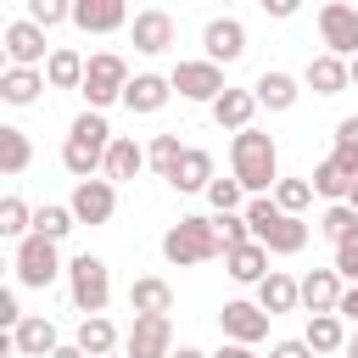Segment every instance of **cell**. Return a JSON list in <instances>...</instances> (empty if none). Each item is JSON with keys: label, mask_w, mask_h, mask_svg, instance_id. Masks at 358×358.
Wrapping results in <instances>:
<instances>
[{"label": "cell", "mask_w": 358, "mask_h": 358, "mask_svg": "<svg viewBox=\"0 0 358 358\" xmlns=\"http://www.w3.org/2000/svg\"><path fill=\"white\" fill-rule=\"evenodd\" d=\"M229 179L246 196H274V185H280V145H274V134L241 129L229 140Z\"/></svg>", "instance_id": "1"}, {"label": "cell", "mask_w": 358, "mask_h": 358, "mask_svg": "<svg viewBox=\"0 0 358 358\" xmlns=\"http://www.w3.org/2000/svg\"><path fill=\"white\" fill-rule=\"evenodd\" d=\"M246 224H252V241L268 252V257H296L302 246H308V218H291V213H280L274 207V196H246Z\"/></svg>", "instance_id": "2"}, {"label": "cell", "mask_w": 358, "mask_h": 358, "mask_svg": "<svg viewBox=\"0 0 358 358\" xmlns=\"http://www.w3.org/2000/svg\"><path fill=\"white\" fill-rule=\"evenodd\" d=\"M106 145H112V123L106 112H78L67 140H62V168L73 179H101V162H106Z\"/></svg>", "instance_id": "3"}, {"label": "cell", "mask_w": 358, "mask_h": 358, "mask_svg": "<svg viewBox=\"0 0 358 358\" xmlns=\"http://www.w3.org/2000/svg\"><path fill=\"white\" fill-rule=\"evenodd\" d=\"M162 257H168L173 268H196V263H213V257H224L213 218H196V213H190V218L168 224V229H162Z\"/></svg>", "instance_id": "4"}, {"label": "cell", "mask_w": 358, "mask_h": 358, "mask_svg": "<svg viewBox=\"0 0 358 358\" xmlns=\"http://www.w3.org/2000/svg\"><path fill=\"white\" fill-rule=\"evenodd\" d=\"M67 296H73L78 319H95V313H106V302H112V268H106V257H95V252H78V257L67 263Z\"/></svg>", "instance_id": "5"}, {"label": "cell", "mask_w": 358, "mask_h": 358, "mask_svg": "<svg viewBox=\"0 0 358 358\" xmlns=\"http://www.w3.org/2000/svg\"><path fill=\"white\" fill-rule=\"evenodd\" d=\"M129 62L117 56V50H95L90 62H84V84H78V95H84V112H106L112 101H123V90H129Z\"/></svg>", "instance_id": "6"}, {"label": "cell", "mask_w": 358, "mask_h": 358, "mask_svg": "<svg viewBox=\"0 0 358 358\" xmlns=\"http://www.w3.org/2000/svg\"><path fill=\"white\" fill-rule=\"evenodd\" d=\"M11 268H17V285H28V291H50V285L67 274V263H62L56 241H45V235H28V241H17V252H11Z\"/></svg>", "instance_id": "7"}, {"label": "cell", "mask_w": 358, "mask_h": 358, "mask_svg": "<svg viewBox=\"0 0 358 358\" xmlns=\"http://www.w3.org/2000/svg\"><path fill=\"white\" fill-rule=\"evenodd\" d=\"M168 84H173V95L179 101H201V106H213L229 84H224V67H213L207 56L201 62H179L173 73H168Z\"/></svg>", "instance_id": "8"}, {"label": "cell", "mask_w": 358, "mask_h": 358, "mask_svg": "<svg viewBox=\"0 0 358 358\" xmlns=\"http://www.w3.org/2000/svg\"><path fill=\"white\" fill-rule=\"evenodd\" d=\"M67 213H73V224H112V213H117V185L112 179H78L73 185V196H67Z\"/></svg>", "instance_id": "9"}, {"label": "cell", "mask_w": 358, "mask_h": 358, "mask_svg": "<svg viewBox=\"0 0 358 358\" xmlns=\"http://www.w3.org/2000/svg\"><path fill=\"white\" fill-rule=\"evenodd\" d=\"M319 39H324L330 56L352 62V56H358V6H347V0L319 6Z\"/></svg>", "instance_id": "10"}, {"label": "cell", "mask_w": 358, "mask_h": 358, "mask_svg": "<svg viewBox=\"0 0 358 358\" xmlns=\"http://www.w3.org/2000/svg\"><path fill=\"white\" fill-rule=\"evenodd\" d=\"M168 352H173L168 313H134V324L123 336V358H168Z\"/></svg>", "instance_id": "11"}, {"label": "cell", "mask_w": 358, "mask_h": 358, "mask_svg": "<svg viewBox=\"0 0 358 358\" xmlns=\"http://www.w3.org/2000/svg\"><path fill=\"white\" fill-rule=\"evenodd\" d=\"M218 330H224V341H241V347H257V341L268 336V313H263L257 302H246V296H235V302H224V308H218Z\"/></svg>", "instance_id": "12"}, {"label": "cell", "mask_w": 358, "mask_h": 358, "mask_svg": "<svg viewBox=\"0 0 358 358\" xmlns=\"http://www.w3.org/2000/svg\"><path fill=\"white\" fill-rule=\"evenodd\" d=\"M201 45H207V62L213 67H229V62L246 56V22L241 17H213L201 28Z\"/></svg>", "instance_id": "13"}, {"label": "cell", "mask_w": 358, "mask_h": 358, "mask_svg": "<svg viewBox=\"0 0 358 358\" xmlns=\"http://www.w3.org/2000/svg\"><path fill=\"white\" fill-rule=\"evenodd\" d=\"M0 45H6V62H11V67H45V62H50V50H45V28H34L28 17L6 22Z\"/></svg>", "instance_id": "14"}, {"label": "cell", "mask_w": 358, "mask_h": 358, "mask_svg": "<svg viewBox=\"0 0 358 358\" xmlns=\"http://www.w3.org/2000/svg\"><path fill=\"white\" fill-rule=\"evenodd\" d=\"M129 39H134L140 56H162V50L173 45V17H168L162 6H145V11L129 17Z\"/></svg>", "instance_id": "15"}, {"label": "cell", "mask_w": 358, "mask_h": 358, "mask_svg": "<svg viewBox=\"0 0 358 358\" xmlns=\"http://www.w3.org/2000/svg\"><path fill=\"white\" fill-rule=\"evenodd\" d=\"M145 173V145L134 140V134H112V145H106V162H101V179H112V185H129V179H140Z\"/></svg>", "instance_id": "16"}, {"label": "cell", "mask_w": 358, "mask_h": 358, "mask_svg": "<svg viewBox=\"0 0 358 358\" xmlns=\"http://www.w3.org/2000/svg\"><path fill=\"white\" fill-rule=\"evenodd\" d=\"M73 28H84V34H117V28H129V6L123 0H73Z\"/></svg>", "instance_id": "17"}, {"label": "cell", "mask_w": 358, "mask_h": 358, "mask_svg": "<svg viewBox=\"0 0 358 358\" xmlns=\"http://www.w3.org/2000/svg\"><path fill=\"white\" fill-rule=\"evenodd\" d=\"M213 179H218V173H213V151H201V145H185L179 168L168 173V185H173L179 196H207Z\"/></svg>", "instance_id": "18"}, {"label": "cell", "mask_w": 358, "mask_h": 358, "mask_svg": "<svg viewBox=\"0 0 358 358\" xmlns=\"http://www.w3.org/2000/svg\"><path fill=\"white\" fill-rule=\"evenodd\" d=\"M341 274L336 268H308L302 280H296V296H302V308L308 313H336V302H341Z\"/></svg>", "instance_id": "19"}, {"label": "cell", "mask_w": 358, "mask_h": 358, "mask_svg": "<svg viewBox=\"0 0 358 358\" xmlns=\"http://www.w3.org/2000/svg\"><path fill=\"white\" fill-rule=\"evenodd\" d=\"M168 95H173V84H168L162 73H134L129 90H123V106H129L134 117H151V112L168 106Z\"/></svg>", "instance_id": "20"}, {"label": "cell", "mask_w": 358, "mask_h": 358, "mask_svg": "<svg viewBox=\"0 0 358 358\" xmlns=\"http://www.w3.org/2000/svg\"><path fill=\"white\" fill-rule=\"evenodd\" d=\"M252 95H257V106H268V112H291V106L302 101V78H296V73H280V67H268V73H257Z\"/></svg>", "instance_id": "21"}, {"label": "cell", "mask_w": 358, "mask_h": 358, "mask_svg": "<svg viewBox=\"0 0 358 358\" xmlns=\"http://www.w3.org/2000/svg\"><path fill=\"white\" fill-rule=\"evenodd\" d=\"M11 341H17V358H50L62 347V336H56V324L45 313H22V324L11 330Z\"/></svg>", "instance_id": "22"}, {"label": "cell", "mask_w": 358, "mask_h": 358, "mask_svg": "<svg viewBox=\"0 0 358 358\" xmlns=\"http://www.w3.org/2000/svg\"><path fill=\"white\" fill-rule=\"evenodd\" d=\"M73 347H78L84 358H112V352L123 347V336H117V324H112L106 313H95V319H78V330H73Z\"/></svg>", "instance_id": "23"}, {"label": "cell", "mask_w": 358, "mask_h": 358, "mask_svg": "<svg viewBox=\"0 0 358 358\" xmlns=\"http://www.w3.org/2000/svg\"><path fill=\"white\" fill-rule=\"evenodd\" d=\"M207 112H213V123H218V129L241 134V129H252V117H257V95H252V90H224Z\"/></svg>", "instance_id": "24"}, {"label": "cell", "mask_w": 358, "mask_h": 358, "mask_svg": "<svg viewBox=\"0 0 358 358\" xmlns=\"http://www.w3.org/2000/svg\"><path fill=\"white\" fill-rule=\"evenodd\" d=\"M252 302H257V308H263L268 319H274V313H291V308H302V296H296V280H291L285 268H268Z\"/></svg>", "instance_id": "25"}, {"label": "cell", "mask_w": 358, "mask_h": 358, "mask_svg": "<svg viewBox=\"0 0 358 358\" xmlns=\"http://www.w3.org/2000/svg\"><path fill=\"white\" fill-rule=\"evenodd\" d=\"M302 84H308L313 95H341V90H347V62L330 56V50H319V56L302 67Z\"/></svg>", "instance_id": "26"}, {"label": "cell", "mask_w": 358, "mask_h": 358, "mask_svg": "<svg viewBox=\"0 0 358 358\" xmlns=\"http://www.w3.org/2000/svg\"><path fill=\"white\" fill-rule=\"evenodd\" d=\"M45 90V67H6L0 73V101L6 106H34Z\"/></svg>", "instance_id": "27"}, {"label": "cell", "mask_w": 358, "mask_h": 358, "mask_svg": "<svg viewBox=\"0 0 358 358\" xmlns=\"http://www.w3.org/2000/svg\"><path fill=\"white\" fill-rule=\"evenodd\" d=\"M224 268H229L235 285H263V274H268V252H263L257 241H246V246L224 252Z\"/></svg>", "instance_id": "28"}, {"label": "cell", "mask_w": 358, "mask_h": 358, "mask_svg": "<svg viewBox=\"0 0 358 358\" xmlns=\"http://www.w3.org/2000/svg\"><path fill=\"white\" fill-rule=\"evenodd\" d=\"M302 341L313 347V358H324V352H341V347H347V324H341V313H308V330H302Z\"/></svg>", "instance_id": "29"}, {"label": "cell", "mask_w": 358, "mask_h": 358, "mask_svg": "<svg viewBox=\"0 0 358 358\" xmlns=\"http://www.w3.org/2000/svg\"><path fill=\"white\" fill-rule=\"evenodd\" d=\"M84 62H90V56H78L73 45H56L50 62H45V84H50V90H78V84H84Z\"/></svg>", "instance_id": "30"}, {"label": "cell", "mask_w": 358, "mask_h": 358, "mask_svg": "<svg viewBox=\"0 0 358 358\" xmlns=\"http://www.w3.org/2000/svg\"><path fill=\"white\" fill-rule=\"evenodd\" d=\"M129 308H134V313H168V308H173V285H168L162 274H140V280L129 285Z\"/></svg>", "instance_id": "31"}, {"label": "cell", "mask_w": 358, "mask_h": 358, "mask_svg": "<svg viewBox=\"0 0 358 358\" xmlns=\"http://www.w3.org/2000/svg\"><path fill=\"white\" fill-rule=\"evenodd\" d=\"M34 162V140L17 123H0V173H28Z\"/></svg>", "instance_id": "32"}, {"label": "cell", "mask_w": 358, "mask_h": 358, "mask_svg": "<svg viewBox=\"0 0 358 358\" xmlns=\"http://www.w3.org/2000/svg\"><path fill=\"white\" fill-rule=\"evenodd\" d=\"M308 185H313V196H324V201L336 207V201H347V190H352V173H347L336 157H324V162L313 168V179H308Z\"/></svg>", "instance_id": "33"}, {"label": "cell", "mask_w": 358, "mask_h": 358, "mask_svg": "<svg viewBox=\"0 0 358 358\" xmlns=\"http://www.w3.org/2000/svg\"><path fill=\"white\" fill-rule=\"evenodd\" d=\"M34 235V207L22 196H0V241H28Z\"/></svg>", "instance_id": "34"}, {"label": "cell", "mask_w": 358, "mask_h": 358, "mask_svg": "<svg viewBox=\"0 0 358 358\" xmlns=\"http://www.w3.org/2000/svg\"><path fill=\"white\" fill-rule=\"evenodd\" d=\"M34 235H45V241H67L73 235V213H67V201H45V207H34Z\"/></svg>", "instance_id": "35"}, {"label": "cell", "mask_w": 358, "mask_h": 358, "mask_svg": "<svg viewBox=\"0 0 358 358\" xmlns=\"http://www.w3.org/2000/svg\"><path fill=\"white\" fill-rule=\"evenodd\" d=\"M179 157H185V140H179V134H157V140L145 145V168H151L157 179H168V173L179 168Z\"/></svg>", "instance_id": "36"}, {"label": "cell", "mask_w": 358, "mask_h": 358, "mask_svg": "<svg viewBox=\"0 0 358 358\" xmlns=\"http://www.w3.org/2000/svg\"><path fill=\"white\" fill-rule=\"evenodd\" d=\"M308 201H313V185H308V179H280V185H274V207H280V213L302 218Z\"/></svg>", "instance_id": "37"}, {"label": "cell", "mask_w": 358, "mask_h": 358, "mask_svg": "<svg viewBox=\"0 0 358 358\" xmlns=\"http://www.w3.org/2000/svg\"><path fill=\"white\" fill-rule=\"evenodd\" d=\"M22 17H28L34 28H45V34H50V28L73 22V6H67V0H28V11H22Z\"/></svg>", "instance_id": "38"}, {"label": "cell", "mask_w": 358, "mask_h": 358, "mask_svg": "<svg viewBox=\"0 0 358 358\" xmlns=\"http://www.w3.org/2000/svg\"><path fill=\"white\" fill-rule=\"evenodd\" d=\"M213 229H218V246H224V252H235V246H246V241H252L246 213H213Z\"/></svg>", "instance_id": "39"}, {"label": "cell", "mask_w": 358, "mask_h": 358, "mask_svg": "<svg viewBox=\"0 0 358 358\" xmlns=\"http://www.w3.org/2000/svg\"><path fill=\"white\" fill-rule=\"evenodd\" d=\"M330 157L358 179V117H341V123H336V151H330Z\"/></svg>", "instance_id": "40"}, {"label": "cell", "mask_w": 358, "mask_h": 358, "mask_svg": "<svg viewBox=\"0 0 358 358\" xmlns=\"http://www.w3.org/2000/svg\"><path fill=\"white\" fill-rule=\"evenodd\" d=\"M347 229H358V213H352L347 201H336V207H324V213H319V235H324L330 246H336Z\"/></svg>", "instance_id": "41"}, {"label": "cell", "mask_w": 358, "mask_h": 358, "mask_svg": "<svg viewBox=\"0 0 358 358\" xmlns=\"http://www.w3.org/2000/svg\"><path fill=\"white\" fill-rule=\"evenodd\" d=\"M330 268L341 274V285H358V229H347V235L336 241V257H330Z\"/></svg>", "instance_id": "42"}, {"label": "cell", "mask_w": 358, "mask_h": 358, "mask_svg": "<svg viewBox=\"0 0 358 358\" xmlns=\"http://www.w3.org/2000/svg\"><path fill=\"white\" fill-rule=\"evenodd\" d=\"M207 201H213V213H241V207H246V190H241L235 179H213V185H207Z\"/></svg>", "instance_id": "43"}, {"label": "cell", "mask_w": 358, "mask_h": 358, "mask_svg": "<svg viewBox=\"0 0 358 358\" xmlns=\"http://www.w3.org/2000/svg\"><path fill=\"white\" fill-rule=\"evenodd\" d=\"M17 324H22V302L11 285H0V330H17Z\"/></svg>", "instance_id": "44"}, {"label": "cell", "mask_w": 358, "mask_h": 358, "mask_svg": "<svg viewBox=\"0 0 358 358\" xmlns=\"http://www.w3.org/2000/svg\"><path fill=\"white\" fill-rule=\"evenodd\" d=\"M268 358H313V347L296 336V341H274V347H268Z\"/></svg>", "instance_id": "45"}, {"label": "cell", "mask_w": 358, "mask_h": 358, "mask_svg": "<svg viewBox=\"0 0 358 358\" xmlns=\"http://www.w3.org/2000/svg\"><path fill=\"white\" fill-rule=\"evenodd\" d=\"M336 313H341V324H358V285H347V291H341Z\"/></svg>", "instance_id": "46"}, {"label": "cell", "mask_w": 358, "mask_h": 358, "mask_svg": "<svg viewBox=\"0 0 358 358\" xmlns=\"http://www.w3.org/2000/svg\"><path fill=\"white\" fill-rule=\"evenodd\" d=\"M207 358H257V352L241 347V341H218V352H207Z\"/></svg>", "instance_id": "47"}, {"label": "cell", "mask_w": 358, "mask_h": 358, "mask_svg": "<svg viewBox=\"0 0 358 358\" xmlns=\"http://www.w3.org/2000/svg\"><path fill=\"white\" fill-rule=\"evenodd\" d=\"M268 17H296V0H263Z\"/></svg>", "instance_id": "48"}, {"label": "cell", "mask_w": 358, "mask_h": 358, "mask_svg": "<svg viewBox=\"0 0 358 358\" xmlns=\"http://www.w3.org/2000/svg\"><path fill=\"white\" fill-rule=\"evenodd\" d=\"M0 358H17V341H11V330H0Z\"/></svg>", "instance_id": "49"}, {"label": "cell", "mask_w": 358, "mask_h": 358, "mask_svg": "<svg viewBox=\"0 0 358 358\" xmlns=\"http://www.w3.org/2000/svg\"><path fill=\"white\" fill-rule=\"evenodd\" d=\"M50 358H84V352H78V347H73V341H62V347H56V352H50Z\"/></svg>", "instance_id": "50"}, {"label": "cell", "mask_w": 358, "mask_h": 358, "mask_svg": "<svg viewBox=\"0 0 358 358\" xmlns=\"http://www.w3.org/2000/svg\"><path fill=\"white\" fill-rule=\"evenodd\" d=\"M168 358H207V352H201V347H173Z\"/></svg>", "instance_id": "51"}, {"label": "cell", "mask_w": 358, "mask_h": 358, "mask_svg": "<svg viewBox=\"0 0 358 358\" xmlns=\"http://www.w3.org/2000/svg\"><path fill=\"white\" fill-rule=\"evenodd\" d=\"M347 207H352V213H358V179H352V190H347Z\"/></svg>", "instance_id": "52"}, {"label": "cell", "mask_w": 358, "mask_h": 358, "mask_svg": "<svg viewBox=\"0 0 358 358\" xmlns=\"http://www.w3.org/2000/svg\"><path fill=\"white\" fill-rule=\"evenodd\" d=\"M341 352H347V358H358V336H347V347H341Z\"/></svg>", "instance_id": "53"}, {"label": "cell", "mask_w": 358, "mask_h": 358, "mask_svg": "<svg viewBox=\"0 0 358 358\" xmlns=\"http://www.w3.org/2000/svg\"><path fill=\"white\" fill-rule=\"evenodd\" d=\"M347 84H358V56H352V62H347Z\"/></svg>", "instance_id": "54"}, {"label": "cell", "mask_w": 358, "mask_h": 358, "mask_svg": "<svg viewBox=\"0 0 358 358\" xmlns=\"http://www.w3.org/2000/svg\"><path fill=\"white\" fill-rule=\"evenodd\" d=\"M6 67H11V62H6V45H0V73H6Z\"/></svg>", "instance_id": "55"}, {"label": "cell", "mask_w": 358, "mask_h": 358, "mask_svg": "<svg viewBox=\"0 0 358 358\" xmlns=\"http://www.w3.org/2000/svg\"><path fill=\"white\" fill-rule=\"evenodd\" d=\"M6 268H11V263H6V257H0V285H6Z\"/></svg>", "instance_id": "56"}, {"label": "cell", "mask_w": 358, "mask_h": 358, "mask_svg": "<svg viewBox=\"0 0 358 358\" xmlns=\"http://www.w3.org/2000/svg\"><path fill=\"white\" fill-rule=\"evenodd\" d=\"M112 358H117V352H112Z\"/></svg>", "instance_id": "57"}]
</instances>
